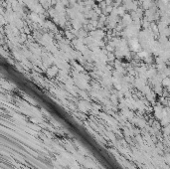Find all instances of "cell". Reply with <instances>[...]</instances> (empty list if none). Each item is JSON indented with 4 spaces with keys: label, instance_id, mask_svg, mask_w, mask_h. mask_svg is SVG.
I'll list each match as a JSON object with an SVG mask.
<instances>
[{
    "label": "cell",
    "instance_id": "3",
    "mask_svg": "<svg viewBox=\"0 0 170 169\" xmlns=\"http://www.w3.org/2000/svg\"><path fill=\"white\" fill-rule=\"evenodd\" d=\"M59 68L57 67V66H52V67H49V68H47V70H46V73H47V75L49 76V77H55V76L57 75V74L59 73Z\"/></svg>",
    "mask_w": 170,
    "mask_h": 169
},
{
    "label": "cell",
    "instance_id": "4",
    "mask_svg": "<svg viewBox=\"0 0 170 169\" xmlns=\"http://www.w3.org/2000/svg\"><path fill=\"white\" fill-rule=\"evenodd\" d=\"M140 6L143 8V10H145V11H146V10H148V9H150V8L153 7L154 3H153V1H152V0H144Z\"/></svg>",
    "mask_w": 170,
    "mask_h": 169
},
{
    "label": "cell",
    "instance_id": "2",
    "mask_svg": "<svg viewBox=\"0 0 170 169\" xmlns=\"http://www.w3.org/2000/svg\"><path fill=\"white\" fill-rule=\"evenodd\" d=\"M122 24L124 25V27H127V26H129V25H131L133 23V20H132V18H131V16H130V14H125V15L124 17H122Z\"/></svg>",
    "mask_w": 170,
    "mask_h": 169
},
{
    "label": "cell",
    "instance_id": "1",
    "mask_svg": "<svg viewBox=\"0 0 170 169\" xmlns=\"http://www.w3.org/2000/svg\"><path fill=\"white\" fill-rule=\"evenodd\" d=\"M90 36H92L95 40L97 41H99V40H103L107 36H105V33L103 30L101 29H95L93 31H91L90 32Z\"/></svg>",
    "mask_w": 170,
    "mask_h": 169
},
{
    "label": "cell",
    "instance_id": "5",
    "mask_svg": "<svg viewBox=\"0 0 170 169\" xmlns=\"http://www.w3.org/2000/svg\"><path fill=\"white\" fill-rule=\"evenodd\" d=\"M65 36H66V38H67L68 40H70V41H73V40L75 39V37H76V36L74 35V34L72 33L70 30L65 31Z\"/></svg>",
    "mask_w": 170,
    "mask_h": 169
},
{
    "label": "cell",
    "instance_id": "6",
    "mask_svg": "<svg viewBox=\"0 0 170 169\" xmlns=\"http://www.w3.org/2000/svg\"><path fill=\"white\" fill-rule=\"evenodd\" d=\"M61 2H62V4L65 7H69V6H71V3H70L69 0H61Z\"/></svg>",
    "mask_w": 170,
    "mask_h": 169
}]
</instances>
